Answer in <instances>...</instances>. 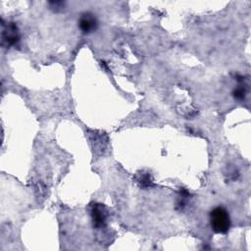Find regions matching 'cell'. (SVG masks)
I'll return each mask as SVG.
<instances>
[{"label": "cell", "instance_id": "2", "mask_svg": "<svg viewBox=\"0 0 251 251\" xmlns=\"http://www.w3.org/2000/svg\"><path fill=\"white\" fill-rule=\"evenodd\" d=\"M91 218L93 226L96 228H101L105 226L107 221V213L104 205L95 203L91 209Z\"/></svg>", "mask_w": 251, "mask_h": 251}, {"label": "cell", "instance_id": "1", "mask_svg": "<svg viewBox=\"0 0 251 251\" xmlns=\"http://www.w3.org/2000/svg\"><path fill=\"white\" fill-rule=\"evenodd\" d=\"M210 225L217 233H226L230 226V218L227 211L222 207H215L210 212Z\"/></svg>", "mask_w": 251, "mask_h": 251}, {"label": "cell", "instance_id": "3", "mask_svg": "<svg viewBox=\"0 0 251 251\" xmlns=\"http://www.w3.org/2000/svg\"><path fill=\"white\" fill-rule=\"evenodd\" d=\"M98 25L96 17L91 13H84L81 15L78 21V26L83 33L93 32Z\"/></svg>", "mask_w": 251, "mask_h": 251}, {"label": "cell", "instance_id": "4", "mask_svg": "<svg viewBox=\"0 0 251 251\" xmlns=\"http://www.w3.org/2000/svg\"><path fill=\"white\" fill-rule=\"evenodd\" d=\"M20 40L19 32L17 25L14 24H9L7 28L3 31L2 35V41L3 43H6L7 46H13Z\"/></svg>", "mask_w": 251, "mask_h": 251}, {"label": "cell", "instance_id": "5", "mask_svg": "<svg viewBox=\"0 0 251 251\" xmlns=\"http://www.w3.org/2000/svg\"><path fill=\"white\" fill-rule=\"evenodd\" d=\"M233 97L237 100H243L246 96V87L245 85H238L236 88L232 91Z\"/></svg>", "mask_w": 251, "mask_h": 251}]
</instances>
